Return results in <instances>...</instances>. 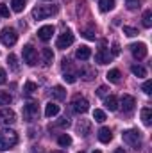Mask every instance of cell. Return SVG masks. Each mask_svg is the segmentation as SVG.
Listing matches in <instances>:
<instances>
[{"instance_id":"cell-1","label":"cell","mask_w":152,"mask_h":153,"mask_svg":"<svg viewBox=\"0 0 152 153\" xmlns=\"http://www.w3.org/2000/svg\"><path fill=\"white\" fill-rule=\"evenodd\" d=\"M16 143H18V135L14 130H11V128L0 130V152H5V150L16 146Z\"/></svg>"},{"instance_id":"cell-2","label":"cell","mask_w":152,"mask_h":153,"mask_svg":"<svg viewBox=\"0 0 152 153\" xmlns=\"http://www.w3.org/2000/svg\"><path fill=\"white\" fill-rule=\"evenodd\" d=\"M122 139L125 144L132 146L134 150H140V146H141V134L138 130H125L122 134Z\"/></svg>"},{"instance_id":"cell-3","label":"cell","mask_w":152,"mask_h":153,"mask_svg":"<svg viewBox=\"0 0 152 153\" xmlns=\"http://www.w3.org/2000/svg\"><path fill=\"white\" fill-rule=\"evenodd\" d=\"M56 13H57V5H38L32 9V18L34 20H45Z\"/></svg>"},{"instance_id":"cell-4","label":"cell","mask_w":152,"mask_h":153,"mask_svg":"<svg viewBox=\"0 0 152 153\" xmlns=\"http://www.w3.org/2000/svg\"><path fill=\"white\" fill-rule=\"evenodd\" d=\"M72 109H74V112H77V114H84L90 109V102L84 96L77 94V96H74V100H72Z\"/></svg>"},{"instance_id":"cell-5","label":"cell","mask_w":152,"mask_h":153,"mask_svg":"<svg viewBox=\"0 0 152 153\" xmlns=\"http://www.w3.org/2000/svg\"><path fill=\"white\" fill-rule=\"evenodd\" d=\"M0 41H2L5 46H13V45L18 41V32H16L13 27H7V29L2 30V34H0Z\"/></svg>"},{"instance_id":"cell-6","label":"cell","mask_w":152,"mask_h":153,"mask_svg":"<svg viewBox=\"0 0 152 153\" xmlns=\"http://www.w3.org/2000/svg\"><path fill=\"white\" fill-rule=\"evenodd\" d=\"M22 52H23V61H25L29 66H34V64L38 62V52H36V48H34L32 45H25Z\"/></svg>"},{"instance_id":"cell-7","label":"cell","mask_w":152,"mask_h":153,"mask_svg":"<svg viewBox=\"0 0 152 153\" xmlns=\"http://www.w3.org/2000/svg\"><path fill=\"white\" fill-rule=\"evenodd\" d=\"M23 117H25L27 121H34V119H38V117H39V107H38V103H34V102L27 103V105L23 107Z\"/></svg>"},{"instance_id":"cell-8","label":"cell","mask_w":152,"mask_h":153,"mask_svg":"<svg viewBox=\"0 0 152 153\" xmlns=\"http://www.w3.org/2000/svg\"><path fill=\"white\" fill-rule=\"evenodd\" d=\"M74 34L70 32V30H66V32H63L59 38H57V41H56V46L57 48H61V50H65V48H68L72 43H74Z\"/></svg>"},{"instance_id":"cell-9","label":"cell","mask_w":152,"mask_h":153,"mask_svg":"<svg viewBox=\"0 0 152 153\" xmlns=\"http://www.w3.org/2000/svg\"><path fill=\"white\" fill-rule=\"evenodd\" d=\"M129 48H131L134 59H145V57H147V52H149V50H147V45H145V43H134V45H131Z\"/></svg>"},{"instance_id":"cell-10","label":"cell","mask_w":152,"mask_h":153,"mask_svg":"<svg viewBox=\"0 0 152 153\" xmlns=\"http://www.w3.org/2000/svg\"><path fill=\"white\" fill-rule=\"evenodd\" d=\"M16 121V114L11 109H0V125H13Z\"/></svg>"},{"instance_id":"cell-11","label":"cell","mask_w":152,"mask_h":153,"mask_svg":"<svg viewBox=\"0 0 152 153\" xmlns=\"http://www.w3.org/2000/svg\"><path fill=\"white\" fill-rule=\"evenodd\" d=\"M120 105H122V111H123V112H131V111L134 109V105H136V100H134V96H131V94H123L122 100H120Z\"/></svg>"},{"instance_id":"cell-12","label":"cell","mask_w":152,"mask_h":153,"mask_svg":"<svg viewBox=\"0 0 152 153\" xmlns=\"http://www.w3.org/2000/svg\"><path fill=\"white\" fill-rule=\"evenodd\" d=\"M52 36H54V27H52V25H43L38 30V38L41 39V41H45V43L50 41Z\"/></svg>"},{"instance_id":"cell-13","label":"cell","mask_w":152,"mask_h":153,"mask_svg":"<svg viewBox=\"0 0 152 153\" xmlns=\"http://www.w3.org/2000/svg\"><path fill=\"white\" fill-rule=\"evenodd\" d=\"M95 61H97L99 64H108V62L111 61V53H109V50L102 46V48L95 53Z\"/></svg>"},{"instance_id":"cell-14","label":"cell","mask_w":152,"mask_h":153,"mask_svg":"<svg viewBox=\"0 0 152 153\" xmlns=\"http://www.w3.org/2000/svg\"><path fill=\"white\" fill-rule=\"evenodd\" d=\"M75 57L79 59V61H88V59L91 57V48L86 46V45H81V46L77 48V52H75Z\"/></svg>"},{"instance_id":"cell-15","label":"cell","mask_w":152,"mask_h":153,"mask_svg":"<svg viewBox=\"0 0 152 153\" xmlns=\"http://www.w3.org/2000/svg\"><path fill=\"white\" fill-rule=\"evenodd\" d=\"M90 130H91V123H90L88 119H81V121L77 123V132H79V135L86 137V135L90 134Z\"/></svg>"},{"instance_id":"cell-16","label":"cell","mask_w":152,"mask_h":153,"mask_svg":"<svg viewBox=\"0 0 152 153\" xmlns=\"http://www.w3.org/2000/svg\"><path fill=\"white\" fill-rule=\"evenodd\" d=\"M111 139H113V132H111V128L102 126V128L99 130V141H100V143H104V144H108Z\"/></svg>"},{"instance_id":"cell-17","label":"cell","mask_w":152,"mask_h":153,"mask_svg":"<svg viewBox=\"0 0 152 153\" xmlns=\"http://www.w3.org/2000/svg\"><path fill=\"white\" fill-rule=\"evenodd\" d=\"M57 114H59V105L57 103H52L50 102V103L45 105V116L47 117H54V116H57Z\"/></svg>"},{"instance_id":"cell-18","label":"cell","mask_w":152,"mask_h":153,"mask_svg":"<svg viewBox=\"0 0 152 153\" xmlns=\"http://www.w3.org/2000/svg\"><path fill=\"white\" fill-rule=\"evenodd\" d=\"M41 57H43V64L45 66H50L52 61H54V52L50 48H43L41 50Z\"/></svg>"},{"instance_id":"cell-19","label":"cell","mask_w":152,"mask_h":153,"mask_svg":"<svg viewBox=\"0 0 152 153\" xmlns=\"http://www.w3.org/2000/svg\"><path fill=\"white\" fill-rule=\"evenodd\" d=\"M50 94H52V98H56V100H65V98H66V91H65L63 85H56V87L50 91Z\"/></svg>"},{"instance_id":"cell-20","label":"cell","mask_w":152,"mask_h":153,"mask_svg":"<svg viewBox=\"0 0 152 153\" xmlns=\"http://www.w3.org/2000/svg\"><path fill=\"white\" fill-rule=\"evenodd\" d=\"M104 103H106V109H109V111H118V98L116 96H106V100H104Z\"/></svg>"},{"instance_id":"cell-21","label":"cell","mask_w":152,"mask_h":153,"mask_svg":"<svg viewBox=\"0 0 152 153\" xmlns=\"http://www.w3.org/2000/svg\"><path fill=\"white\" fill-rule=\"evenodd\" d=\"M79 75H81V78H84V80H91V78L95 76V71H93L91 68H88V66H82V68L79 70Z\"/></svg>"},{"instance_id":"cell-22","label":"cell","mask_w":152,"mask_h":153,"mask_svg":"<svg viewBox=\"0 0 152 153\" xmlns=\"http://www.w3.org/2000/svg\"><path fill=\"white\" fill-rule=\"evenodd\" d=\"M141 121H143V125L150 126V125H152V109L145 107V109L141 111Z\"/></svg>"},{"instance_id":"cell-23","label":"cell","mask_w":152,"mask_h":153,"mask_svg":"<svg viewBox=\"0 0 152 153\" xmlns=\"http://www.w3.org/2000/svg\"><path fill=\"white\" fill-rule=\"evenodd\" d=\"M99 7L102 13H108L114 7V0H99Z\"/></svg>"},{"instance_id":"cell-24","label":"cell","mask_w":152,"mask_h":153,"mask_svg":"<svg viewBox=\"0 0 152 153\" xmlns=\"http://www.w3.org/2000/svg\"><path fill=\"white\" fill-rule=\"evenodd\" d=\"M120 76H122L120 70H109L108 75H106V78H108L109 82H113V84H118V82H120Z\"/></svg>"},{"instance_id":"cell-25","label":"cell","mask_w":152,"mask_h":153,"mask_svg":"<svg viewBox=\"0 0 152 153\" xmlns=\"http://www.w3.org/2000/svg\"><path fill=\"white\" fill-rule=\"evenodd\" d=\"M25 4H27V0H11V7L14 13H22L25 9Z\"/></svg>"},{"instance_id":"cell-26","label":"cell","mask_w":152,"mask_h":153,"mask_svg":"<svg viewBox=\"0 0 152 153\" xmlns=\"http://www.w3.org/2000/svg\"><path fill=\"white\" fill-rule=\"evenodd\" d=\"M131 71H132V75L138 76V78H143V76H147V70H145L143 66H138V64L131 66Z\"/></svg>"},{"instance_id":"cell-27","label":"cell","mask_w":152,"mask_h":153,"mask_svg":"<svg viewBox=\"0 0 152 153\" xmlns=\"http://www.w3.org/2000/svg\"><path fill=\"white\" fill-rule=\"evenodd\" d=\"M34 91H38V85L34 84V82H25V85H23V94H27V96H31V94H34Z\"/></svg>"},{"instance_id":"cell-28","label":"cell","mask_w":152,"mask_h":153,"mask_svg":"<svg viewBox=\"0 0 152 153\" xmlns=\"http://www.w3.org/2000/svg\"><path fill=\"white\" fill-rule=\"evenodd\" d=\"M57 144H59V146H63V148H66V146H70V144H72V137H70L68 134H61V135L57 137Z\"/></svg>"},{"instance_id":"cell-29","label":"cell","mask_w":152,"mask_h":153,"mask_svg":"<svg viewBox=\"0 0 152 153\" xmlns=\"http://www.w3.org/2000/svg\"><path fill=\"white\" fill-rule=\"evenodd\" d=\"M7 62H9V66H11V70H13V71H18V70H20V66H18V59H16V55H14V53H9Z\"/></svg>"},{"instance_id":"cell-30","label":"cell","mask_w":152,"mask_h":153,"mask_svg":"<svg viewBox=\"0 0 152 153\" xmlns=\"http://www.w3.org/2000/svg\"><path fill=\"white\" fill-rule=\"evenodd\" d=\"M143 27H147V29L152 27V11L150 9H147V11L143 13Z\"/></svg>"},{"instance_id":"cell-31","label":"cell","mask_w":152,"mask_h":153,"mask_svg":"<svg viewBox=\"0 0 152 153\" xmlns=\"http://www.w3.org/2000/svg\"><path fill=\"white\" fill-rule=\"evenodd\" d=\"M13 102V96L5 91H0V105H9Z\"/></svg>"},{"instance_id":"cell-32","label":"cell","mask_w":152,"mask_h":153,"mask_svg":"<svg viewBox=\"0 0 152 153\" xmlns=\"http://www.w3.org/2000/svg\"><path fill=\"white\" fill-rule=\"evenodd\" d=\"M93 119L99 121V123H104V121H106V112L100 111V109H95V111H93Z\"/></svg>"},{"instance_id":"cell-33","label":"cell","mask_w":152,"mask_h":153,"mask_svg":"<svg viewBox=\"0 0 152 153\" xmlns=\"http://www.w3.org/2000/svg\"><path fill=\"white\" fill-rule=\"evenodd\" d=\"M63 80H65L66 84H74L77 80V75L75 73H63Z\"/></svg>"},{"instance_id":"cell-34","label":"cell","mask_w":152,"mask_h":153,"mask_svg":"<svg viewBox=\"0 0 152 153\" xmlns=\"http://www.w3.org/2000/svg\"><path fill=\"white\" fill-rule=\"evenodd\" d=\"M125 5H127V9H129V11H136V9L140 7V0H127V4H125Z\"/></svg>"},{"instance_id":"cell-35","label":"cell","mask_w":152,"mask_h":153,"mask_svg":"<svg viewBox=\"0 0 152 153\" xmlns=\"http://www.w3.org/2000/svg\"><path fill=\"white\" fill-rule=\"evenodd\" d=\"M0 16L2 18H9L11 16V11H9V7L5 4H0Z\"/></svg>"},{"instance_id":"cell-36","label":"cell","mask_w":152,"mask_h":153,"mask_svg":"<svg viewBox=\"0 0 152 153\" xmlns=\"http://www.w3.org/2000/svg\"><path fill=\"white\" fill-rule=\"evenodd\" d=\"M141 89H143L145 94H152V80H147V82L141 85Z\"/></svg>"},{"instance_id":"cell-37","label":"cell","mask_w":152,"mask_h":153,"mask_svg":"<svg viewBox=\"0 0 152 153\" xmlns=\"http://www.w3.org/2000/svg\"><path fill=\"white\" fill-rule=\"evenodd\" d=\"M123 32H125L129 38H134V36H138V30H136V29H132V27H123Z\"/></svg>"},{"instance_id":"cell-38","label":"cell","mask_w":152,"mask_h":153,"mask_svg":"<svg viewBox=\"0 0 152 153\" xmlns=\"http://www.w3.org/2000/svg\"><path fill=\"white\" fill-rule=\"evenodd\" d=\"M82 36H84L86 39H95V30H93V29H86Z\"/></svg>"},{"instance_id":"cell-39","label":"cell","mask_w":152,"mask_h":153,"mask_svg":"<svg viewBox=\"0 0 152 153\" xmlns=\"http://www.w3.org/2000/svg\"><path fill=\"white\" fill-rule=\"evenodd\" d=\"M120 53V45L118 43H113V48H111V57H116Z\"/></svg>"},{"instance_id":"cell-40","label":"cell","mask_w":152,"mask_h":153,"mask_svg":"<svg viewBox=\"0 0 152 153\" xmlns=\"http://www.w3.org/2000/svg\"><path fill=\"white\" fill-rule=\"evenodd\" d=\"M97 94L106 98V94H108V87H106V85H100V87H99V91H97Z\"/></svg>"},{"instance_id":"cell-41","label":"cell","mask_w":152,"mask_h":153,"mask_svg":"<svg viewBox=\"0 0 152 153\" xmlns=\"http://www.w3.org/2000/svg\"><path fill=\"white\" fill-rule=\"evenodd\" d=\"M5 80H7V76H5V70H2V68H0V85H2V84H5Z\"/></svg>"},{"instance_id":"cell-42","label":"cell","mask_w":152,"mask_h":153,"mask_svg":"<svg viewBox=\"0 0 152 153\" xmlns=\"http://www.w3.org/2000/svg\"><path fill=\"white\" fill-rule=\"evenodd\" d=\"M57 125H59V126H68V125H70V121H68V117H63Z\"/></svg>"},{"instance_id":"cell-43","label":"cell","mask_w":152,"mask_h":153,"mask_svg":"<svg viewBox=\"0 0 152 153\" xmlns=\"http://www.w3.org/2000/svg\"><path fill=\"white\" fill-rule=\"evenodd\" d=\"M113 153H125V150H123V148H116Z\"/></svg>"},{"instance_id":"cell-44","label":"cell","mask_w":152,"mask_h":153,"mask_svg":"<svg viewBox=\"0 0 152 153\" xmlns=\"http://www.w3.org/2000/svg\"><path fill=\"white\" fill-rule=\"evenodd\" d=\"M52 153H63V152H52Z\"/></svg>"},{"instance_id":"cell-45","label":"cell","mask_w":152,"mask_h":153,"mask_svg":"<svg viewBox=\"0 0 152 153\" xmlns=\"http://www.w3.org/2000/svg\"><path fill=\"white\" fill-rule=\"evenodd\" d=\"M93 153H100V152H93Z\"/></svg>"},{"instance_id":"cell-46","label":"cell","mask_w":152,"mask_h":153,"mask_svg":"<svg viewBox=\"0 0 152 153\" xmlns=\"http://www.w3.org/2000/svg\"><path fill=\"white\" fill-rule=\"evenodd\" d=\"M79 153H84V152H79Z\"/></svg>"}]
</instances>
